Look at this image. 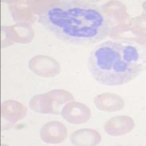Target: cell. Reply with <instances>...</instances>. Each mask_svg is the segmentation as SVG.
I'll return each mask as SVG.
<instances>
[{
	"label": "cell",
	"instance_id": "6da1fadb",
	"mask_svg": "<svg viewBox=\"0 0 146 146\" xmlns=\"http://www.w3.org/2000/svg\"><path fill=\"white\" fill-rule=\"evenodd\" d=\"M39 23L57 39L74 45H88L109 35L110 18L96 5L62 1L39 16Z\"/></svg>",
	"mask_w": 146,
	"mask_h": 146
},
{
	"label": "cell",
	"instance_id": "7a4b0ae2",
	"mask_svg": "<svg viewBox=\"0 0 146 146\" xmlns=\"http://www.w3.org/2000/svg\"><path fill=\"white\" fill-rule=\"evenodd\" d=\"M139 48L129 42H104L90 53L88 69L95 80L106 86H119L133 80L143 70Z\"/></svg>",
	"mask_w": 146,
	"mask_h": 146
},
{
	"label": "cell",
	"instance_id": "3957f363",
	"mask_svg": "<svg viewBox=\"0 0 146 146\" xmlns=\"http://www.w3.org/2000/svg\"><path fill=\"white\" fill-rule=\"evenodd\" d=\"M29 68L35 75L45 78L57 76L61 72V66L56 60L48 56H35L29 60Z\"/></svg>",
	"mask_w": 146,
	"mask_h": 146
},
{
	"label": "cell",
	"instance_id": "277c9868",
	"mask_svg": "<svg viewBox=\"0 0 146 146\" xmlns=\"http://www.w3.org/2000/svg\"><path fill=\"white\" fill-rule=\"evenodd\" d=\"M62 118L71 124H82L91 118V112L85 104L72 101L64 105L61 113Z\"/></svg>",
	"mask_w": 146,
	"mask_h": 146
},
{
	"label": "cell",
	"instance_id": "5b68a950",
	"mask_svg": "<svg viewBox=\"0 0 146 146\" xmlns=\"http://www.w3.org/2000/svg\"><path fill=\"white\" fill-rule=\"evenodd\" d=\"M40 137L45 143L56 145L62 143L67 137V129L59 121H49L41 128Z\"/></svg>",
	"mask_w": 146,
	"mask_h": 146
},
{
	"label": "cell",
	"instance_id": "8992f818",
	"mask_svg": "<svg viewBox=\"0 0 146 146\" xmlns=\"http://www.w3.org/2000/svg\"><path fill=\"white\" fill-rule=\"evenodd\" d=\"M135 122L131 118L126 115H118L108 120L104 126L107 135L112 137L123 136L132 131Z\"/></svg>",
	"mask_w": 146,
	"mask_h": 146
},
{
	"label": "cell",
	"instance_id": "52a82bcc",
	"mask_svg": "<svg viewBox=\"0 0 146 146\" xmlns=\"http://www.w3.org/2000/svg\"><path fill=\"white\" fill-rule=\"evenodd\" d=\"M27 109L22 104L14 100L4 102L1 108L2 118L10 125L20 121L26 116Z\"/></svg>",
	"mask_w": 146,
	"mask_h": 146
},
{
	"label": "cell",
	"instance_id": "ba28073f",
	"mask_svg": "<svg viewBox=\"0 0 146 146\" xmlns=\"http://www.w3.org/2000/svg\"><path fill=\"white\" fill-rule=\"evenodd\" d=\"M94 104L99 110L113 113L121 110L124 108V101L115 94L103 93L96 96Z\"/></svg>",
	"mask_w": 146,
	"mask_h": 146
},
{
	"label": "cell",
	"instance_id": "9c48e42d",
	"mask_svg": "<svg viewBox=\"0 0 146 146\" xmlns=\"http://www.w3.org/2000/svg\"><path fill=\"white\" fill-rule=\"evenodd\" d=\"M70 140L74 145L93 146L101 142V135L97 131L91 129H83L75 131L70 135Z\"/></svg>",
	"mask_w": 146,
	"mask_h": 146
},
{
	"label": "cell",
	"instance_id": "30bf717a",
	"mask_svg": "<svg viewBox=\"0 0 146 146\" xmlns=\"http://www.w3.org/2000/svg\"><path fill=\"white\" fill-rule=\"evenodd\" d=\"M51 108V115H61L65 105L74 101L72 94L62 89H55L46 93Z\"/></svg>",
	"mask_w": 146,
	"mask_h": 146
},
{
	"label": "cell",
	"instance_id": "8fae6325",
	"mask_svg": "<svg viewBox=\"0 0 146 146\" xmlns=\"http://www.w3.org/2000/svg\"><path fill=\"white\" fill-rule=\"evenodd\" d=\"M2 29L5 31L10 40L15 42L27 43L33 39V29L25 23H19L9 27H3Z\"/></svg>",
	"mask_w": 146,
	"mask_h": 146
}]
</instances>
